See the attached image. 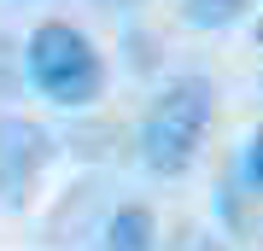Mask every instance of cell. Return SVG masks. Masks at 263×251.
I'll use <instances>...</instances> for the list:
<instances>
[{
	"mask_svg": "<svg viewBox=\"0 0 263 251\" xmlns=\"http://www.w3.org/2000/svg\"><path fill=\"white\" fill-rule=\"evenodd\" d=\"M24 70H29V82L47 93L53 105H65V111L94 105L105 93V59H100V47L88 41L76 24H65V18H47V24L29 29Z\"/></svg>",
	"mask_w": 263,
	"mask_h": 251,
	"instance_id": "cell-1",
	"label": "cell"
},
{
	"mask_svg": "<svg viewBox=\"0 0 263 251\" xmlns=\"http://www.w3.org/2000/svg\"><path fill=\"white\" fill-rule=\"evenodd\" d=\"M211 111H216V88L205 76H176V82H164V93L141 117V158H146V169L181 176V169L199 158V140L211 129Z\"/></svg>",
	"mask_w": 263,
	"mask_h": 251,
	"instance_id": "cell-2",
	"label": "cell"
},
{
	"mask_svg": "<svg viewBox=\"0 0 263 251\" xmlns=\"http://www.w3.org/2000/svg\"><path fill=\"white\" fill-rule=\"evenodd\" d=\"M53 164V134L29 117H0V205H29L41 169Z\"/></svg>",
	"mask_w": 263,
	"mask_h": 251,
	"instance_id": "cell-3",
	"label": "cell"
},
{
	"mask_svg": "<svg viewBox=\"0 0 263 251\" xmlns=\"http://www.w3.org/2000/svg\"><path fill=\"white\" fill-rule=\"evenodd\" d=\"M105 251H158V222L146 205H123L105 222Z\"/></svg>",
	"mask_w": 263,
	"mask_h": 251,
	"instance_id": "cell-4",
	"label": "cell"
},
{
	"mask_svg": "<svg viewBox=\"0 0 263 251\" xmlns=\"http://www.w3.org/2000/svg\"><path fill=\"white\" fill-rule=\"evenodd\" d=\"M246 6L252 0H181V18L193 29H228V24L246 18Z\"/></svg>",
	"mask_w": 263,
	"mask_h": 251,
	"instance_id": "cell-5",
	"label": "cell"
},
{
	"mask_svg": "<svg viewBox=\"0 0 263 251\" xmlns=\"http://www.w3.org/2000/svg\"><path fill=\"white\" fill-rule=\"evenodd\" d=\"M246 176H252V187H263V129L252 134V146H246Z\"/></svg>",
	"mask_w": 263,
	"mask_h": 251,
	"instance_id": "cell-6",
	"label": "cell"
},
{
	"mask_svg": "<svg viewBox=\"0 0 263 251\" xmlns=\"http://www.w3.org/2000/svg\"><path fill=\"white\" fill-rule=\"evenodd\" d=\"M176 251H228V245H222V240H211V234H199V228H187V234L176 240Z\"/></svg>",
	"mask_w": 263,
	"mask_h": 251,
	"instance_id": "cell-7",
	"label": "cell"
},
{
	"mask_svg": "<svg viewBox=\"0 0 263 251\" xmlns=\"http://www.w3.org/2000/svg\"><path fill=\"white\" fill-rule=\"evenodd\" d=\"M94 6H105V12H129V6H141V0H94Z\"/></svg>",
	"mask_w": 263,
	"mask_h": 251,
	"instance_id": "cell-8",
	"label": "cell"
}]
</instances>
